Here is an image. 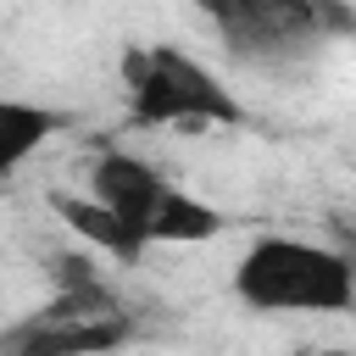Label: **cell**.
Returning a JSON list of instances; mask_svg holds the SVG:
<instances>
[{
  "instance_id": "obj_9",
  "label": "cell",
  "mask_w": 356,
  "mask_h": 356,
  "mask_svg": "<svg viewBox=\"0 0 356 356\" xmlns=\"http://www.w3.org/2000/svg\"><path fill=\"white\" fill-rule=\"evenodd\" d=\"M300 356H356V350H345V345H323V350H300Z\"/></svg>"
},
{
  "instance_id": "obj_7",
  "label": "cell",
  "mask_w": 356,
  "mask_h": 356,
  "mask_svg": "<svg viewBox=\"0 0 356 356\" xmlns=\"http://www.w3.org/2000/svg\"><path fill=\"white\" fill-rule=\"evenodd\" d=\"M50 134H61V111L33 100H0V178L17 172L28 156H39Z\"/></svg>"
},
{
  "instance_id": "obj_2",
  "label": "cell",
  "mask_w": 356,
  "mask_h": 356,
  "mask_svg": "<svg viewBox=\"0 0 356 356\" xmlns=\"http://www.w3.org/2000/svg\"><path fill=\"white\" fill-rule=\"evenodd\" d=\"M122 95L139 128H234L245 122L239 100L211 67L178 44H139L122 56Z\"/></svg>"
},
{
  "instance_id": "obj_1",
  "label": "cell",
  "mask_w": 356,
  "mask_h": 356,
  "mask_svg": "<svg viewBox=\"0 0 356 356\" xmlns=\"http://www.w3.org/2000/svg\"><path fill=\"white\" fill-rule=\"evenodd\" d=\"M234 295L250 312L273 317H317V312H350L356 273L350 256L317 239H289V234H261L239 267H234Z\"/></svg>"
},
{
  "instance_id": "obj_5",
  "label": "cell",
  "mask_w": 356,
  "mask_h": 356,
  "mask_svg": "<svg viewBox=\"0 0 356 356\" xmlns=\"http://www.w3.org/2000/svg\"><path fill=\"white\" fill-rule=\"evenodd\" d=\"M167 189L172 184L134 150H100L95 167H89V200L106 206L117 222H128L139 239H145V222H150V211L161 206Z\"/></svg>"
},
{
  "instance_id": "obj_3",
  "label": "cell",
  "mask_w": 356,
  "mask_h": 356,
  "mask_svg": "<svg viewBox=\"0 0 356 356\" xmlns=\"http://www.w3.org/2000/svg\"><path fill=\"white\" fill-rule=\"evenodd\" d=\"M134 339V317L117 306V295L89 278L72 289H56L39 312L11 323L0 334V356H106Z\"/></svg>"
},
{
  "instance_id": "obj_8",
  "label": "cell",
  "mask_w": 356,
  "mask_h": 356,
  "mask_svg": "<svg viewBox=\"0 0 356 356\" xmlns=\"http://www.w3.org/2000/svg\"><path fill=\"white\" fill-rule=\"evenodd\" d=\"M56 217H61L78 239H89L95 250H106V256H117V261H134V256L145 250V239H139L128 222H117L106 206H95L89 195H56Z\"/></svg>"
},
{
  "instance_id": "obj_6",
  "label": "cell",
  "mask_w": 356,
  "mask_h": 356,
  "mask_svg": "<svg viewBox=\"0 0 356 356\" xmlns=\"http://www.w3.org/2000/svg\"><path fill=\"white\" fill-rule=\"evenodd\" d=\"M222 234V211L217 206H206V200H195L189 189H167L161 195V206L150 211V222H145V245H206V239H217Z\"/></svg>"
},
{
  "instance_id": "obj_4",
  "label": "cell",
  "mask_w": 356,
  "mask_h": 356,
  "mask_svg": "<svg viewBox=\"0 0 356 356\" xmlns=\"http://www.w3.org/2000/svg\"><path fill=\"white\" fill-rule=\"evenodd\" d=\"M211 28L228 39L234 56L245 61H289L306 56L317 39L350 28L345 0H200Z\"/></svg>"
}]
</instances>
